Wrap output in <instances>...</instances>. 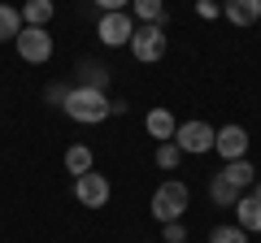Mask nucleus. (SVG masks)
Returning a JSON list of instances; mask_svg holds the SVG:
<instances>
[{"mask_svg":"<svg viewBox=\"0 0 261 243\" xmlns=\"http://www.w3.org/2000/svg\"><path fill=\"white\" fill-rule=\"evenodd\" d=\"M61 109H65V117L83 122V126H96V122L109 117V96L96 92V87H70L65 100H61Z\"/></svg>","mask_w":261,"mask_h":243,"instance_id":"nucleus-1","label":"nucleus"},{"mask_svg":"<svg viewBox=\"0 0 261 243\" xmlns=\"http://www.w3.org/2000/svg\"><path fill=\"white\" fill-rule=\"evenodd\" d=\"M187 200H192V191H187L178 178H170V183H161V187L152 191V204H148V208H152V217L166 226V222H183Z\"/></svg>","mask_w":261,"mask_h":243,"instance_id":"nucleus-2","label":"nucleus"},{"mask_svg":"<svg viewBox=\"0 0 261 243\" xmlns=\"http://www.w3.org/2000/svg\"><path fill=\"white\" fill-rule=\"evenodd\" d=\"M130 56L144 61V66L161 61V56H166V26H157V22H140L135 35H130Z\"/></svg>","mask_w":261,"mask_h":243,"instance_id":"nucleus-3","label":"nucleus"},{"mask_svg":"<svg viewBox=\"0 0 261 243\" xmlns=\"http://www.w3.org/2000/svg\"><path fill=\"white\" fill-rule=\"evenodd\" d=\"M214 139L218 131L209 126V122H178V131H174V143L183 148V157H205V152H214Z\"/></svg>","mask_w":261,"mask_h":243,"instance_id":"nucleus-4","label":"nucleus"},{"mask_svg":"<svg viewBox=\"0 0 261 243\" xmlns=\"http://www.w3.org/2000/svg\"><path fill=\"white\" fill-rule=\"evenodd\" d=\"M13 48H18V56L31 61V66L53 61V35H48V26H22L18 39H13Z\"/></svg>","mask_w":261,"mask_h":243,"instance_id":"nucleus-5","label":"nucleus"},{"mask_svg":"<svg viewBox=\"0 0 261 243\" xmlns=\"http://www.w3.org/2000/svg\"><path fill=\"white\" fill-rule=\"evenodd\" d=\"M135 26H140V22H130V13L118 9V13H105V18L96 22V35H100L105 48H122V44H130Z\"/></svg>","mask_w":261,"mask_h":243,"instance_id":"nucleus-6","label":"nucleus"},{"mask_svg":"<svg viewBox=\"0 0 261 243\" xmlns=\"http://www.w3.org/2000/svg\"><path fill=\"white\" fill-rule=\"evenodd\" d=\"M74 196H79V204L83 208H105L109 204V196H113V187H109V178L105 174H79L74 178Z\"/></svg>","mask_w":261,"mask_h":243,"instance_id":"nucleus-7","label":"nucleus"},{"mask_svg":"<svg viewBox=\"0 0 261 243\" xmlns=\"http://www.w3.org/2000/svg\"><path fill=\"white\" fill-rule=\"evenodd\" d=\"M214 152L222 161H244L248 157V131H244V126H222V131H218V139H214Z\"/></svg>","mask_w":261,"mask_h":243,"instance_id":"nucleus-8","label":"nucleus"},{"mask_svg":"<svg viewBox=\"0 0 261 243\" xmlns=\"http://www.w3.org/2000/svg\"><path fill=\"white\" fill-rule=\"evenodd\" d=\"M222 18L235 26H252L261 22V0H222Z\"/></svg>","mask_w":261,"mask_h":243,"instance_id":"nucleus-9","label":"nucleus"},{"mask_svg":"<svg viewBox=\"0 0 261 243\" xmlns=\"http://www.w3.org/2000/svg\"><path fill=\"white\" fill-rule=\"evenodd\" d=\"M144 131H148L157 143H170V139H174V131H178V122H174V113H170V109H148Z\"/></svg>","mask_w":261,"mask_h":243,"instance_id":"nucleus-10","label":"nucleus"},{"mask_svg":"<svg viewBox=\"0 0 261 243\" xmlns=\"http://www.w3.org/2000/svg\"><path fill=\"white\" fill-rule=\"evenodd\" d=\"M235 226L248 234H261V200L257 196H240L235 200Z\"/></svg>","mask_w":261,"mask_h":243,"instance_id":"nucleus-11","label":"nucleus"},{"mask_svg":"<svg viewBox=\"0 0 261 243\" xmlns=\"http://www.w3.org/2000/svg\"><path fill=\"white\" fill-rule=\"evenodd\" d=\"M18 13H22V26H48L53 13H57V5L53 0H27Z\"/></svg>","mask_w":261,"mask_h":243,"instance_id":"nucleus-12","label":"nucleus"},{"mask_svg":"<svg viewBox=\"0 0 261 243\" xmlns=\"http://www.w3.org/2000/svg\"><path fill=\"white\" fill-rule=\"evenodd\" d=\"M79 87L109 92V66H100V61H79Z\"/></svg>","mask_w":261,"mask_h":243,"instance_id":"nucleus-13","label":"nucleus"},{"mask_svg":"<svg viewBox=\"0 0 261 243\" xmlns=\"http://www.w3.org/2000/svg\"><path fill=\"white\" fill-rule=\"evenodd\" d=\"M218 174H222V178H226V183H231L235 191H244V187H248V183H252V178H257V169H252V161L244 157V161H226V165L218 169Z\"/></svg>","mask_w":261,"mask_h":243,"instance_id":"nucleus-14","label":"nucleus"},{"mask_svg":"<svg viewBox=\"0 0 261 243\" xmlns=\"http://www.w3.org/2000/svg\"><path fill=\"white\" fill-rule=\"evenodd\" d=\"M65 169H70V174H92L96 169V157H92V148H83V143H74V148L65 152Z\"/></svg>","mask_w":261,"mask_h":243,"instance_id":"nucleus-15","label":"nucleus"},{"mask_svg":"<svg viewBox=\"0 0 261 243\" xmlns=\"http://www.w3.org/2000/svg\"><path fill=\"white\" fill-rule=\"evenodd\" d=\"M130 13L140 22H157L166 26V0H130Z\"/></svg>","mask_w":261,"mask_h":243,"instance_id":"nucleus-16","label":"nucleus"},{"mask_svg":"<svg viewBox=\"0 0 261 243\" xmlns=\"http://www.w3.org/2000/svg\"><path fill=\"white\" fill-rule=\"evenodd\" d=\"M209 196H214V204H218V208H235V200H240V191H235V187L226 183L222 174H214V178H209Z\"/></svg>","mask_w":261,"mask_h":243,"instance_id":"nucleus-17","label":"nucleus"},{"mask_svg":"<svg viewBox=\"0 0 261 243\" xmlns=\"http://www.w3.org/2000/svg\"><path fill=\"white\" fill-rule=\"evenodd\" d=\"M18 31H22V13L13 5H0V44L18 39Z\"/></svg>","mask_w":261,"mask_h":243,"instance_id":"nucleus-18","label":"nucleus"},{"mask_svg":"<svg viewBox=\"0 0 261 243\" xmlns=\"http://www.w3.org/2000/svg\"><path fill=\"white\" fill-rule=\"evenodd\" d=\"M152 161H157L161 169H178V161H183V148H178L174 139H170V143H157V152H152Z\"/></svg>","mask_w":261,"mask_h":243,"instance_id":"nucleus-19","label":"nucleus"},{"mask_svg":"<svg viewBox=\"0 0 261 243\" xmlns=\"http://www.w3.org/2000/svg\"><path fill=\"white\" fill-rule=\"evenodd\" d=\"M209 243H248V230H240V226H214Z\"/></svg>","mask_w":261,"mask_h":243,"instance_id":"nucleus-20","label":"nucleus"},{"mask_svg":"<svg viewBox=\"0 0 261 243\" xmlns=\"http://www.w3.org/2000/svg\"><path fill=\"white\" fill-rule=\"evenodd\" d=\"M161 243H187V226L183 222H166L161 226Z\"/></svg>","mask_w":261,"mask_h":243,"instance_id":"nucleus-21","label":"nucleus"},{"mask_svg":"<svg viewBox=\"0 0 261 243\" xmlns=\"http://www.w3.org/2000/svg\"><path fill=\"white\" fill-rule=\"evenodd\" d=\"M196 13H200V18H218L222 5H214V0H196Z\"/></svg>","mask_w":261,"mask_h":243,"instance_id":"nucleus-22","label":"nucleus"},{"mask_svg":"<svg viewBox=\"0 0 261 243\" xmlns=\"http://www.w3.org/2000/svg\"><path fill=\"white\" fill-rule=\"evenodd\" d=\"M65 92H70V87H57V83H53L44 96H48V104H61V100H65Z\"/></svg>","mask_w":261,"mask_h":243,"instance_id":"nucleus-23","label":"nucleus"},{"mask_svg":"<svg viewBox=\"0 0 261 243\" xmlns=\"http://www.w3.org/2000/svg\"><path fill=\"white\" fill-rule=\"evenodd\" d=\"M96 5H100V9H105V13H118V9H126L130 0H96Z\"/></svg>","mask_w":261,"mask_h":243,"instance_id":"nucleus-24","label":"nucleus"},{"mask_svg":"<svg viewBox=\"0 0 261 243\" xmlns=\"http://www.w3.org/2000/svg\"><path fill=\"white\" fill-rule=\"evenodd\" d=\"M252 196H257V200H261V178H257V191H252Z\"/></svg>","mask_w":261,"mask_h":243,"instance_id":"nucleus-25","label":"nucleus"}]
</instances>
